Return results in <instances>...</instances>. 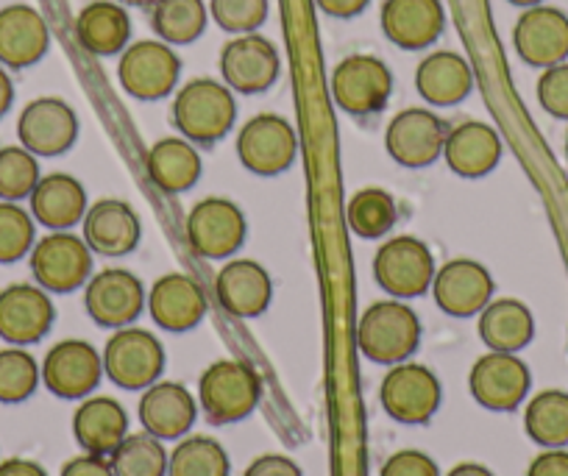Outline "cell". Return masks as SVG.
<instances>
[{
	"instance_id": "32",
	"label": "cell",
	"mask_w": 568,
	"mask_h": 476,
	"mask_svg": "<svg viewBox=\"0 0 568 476\" xmlns=\"http://www.w3.org/2000/svg\"><path fill=\"white\" fill-rule=\"evenodd\" d=\"M149 176L162 193H184L201 179L204 162H201L199 148L184 136H162L151 145L145 159Z\"/></svg>"
},
{
	"instance_id": "38",
	"label": "cell",
	"mask_w": 568,
	"mask_h": 476,
	"mask_svg": "<svg viewBox=\"0 0 568 476\" xmlns=\"http://www.w3.org/2000/svg\"><path fill=\"white\" fill-rule=\"evenodd\" d=\"M168 457L160 437L151 432H129L109 454L114 476H168Z\"/></svg>"
},
{
	"instance_id": "51",
	"label": "cell",
	"mask_w": 568,
	"mask_h": 476,
	"mask_svg": "<svg viewBox=\"0 0 568 476\" xmlns=\"http://www.w3.org/2000/svg\"><path fill=\"white\" fill-rule=\"evenodd\" d=\"M446 476H494V470L485 468V465H479V463H460V465H455V468H452Z\"/></svg>"
},
{
	"instance_id": "26",
	"label": "cell",
	"mask_w": 568,
	"mask_h": 476,
	"mask_svg": "<svg viewBox=\"0 0 568 476\" xmlns=\"http://www.w3.org/2000/svg\"><path fill=\"white\" fill-rule=\"evenodd\" d=\"M51 48V31L34 7L12 3L0 9V64L12 70L31 68Z\"/></svg>"
},
{
	"instance_id": "41",
	"label": "cell",
	"mask_w": 568,
	"mask_h": 476,
	"mask_svg": "<svg viewBox=\"0 0 568 476\" xmlns=\"http://www.w3.org/2000/svg\"><path fill=\"white\" fill-rule=\"evenodd\" d=\"M37 243V221L14 201H0V265H12L31 254Z\"/></svg>"
},
{
	"instance_id": "17",
	"label": "cell",
	"mask_w": 568,
	"mask_h": 476,
	"mask_svg": "<svg viewBox=\"0 0 568 476\" xmlns=\"http://www.w3.org/2000/svg\"><path fill=\"white\" fill-rule=\"evenodd\" d=\"M532 374L527 363L516 354L490 352L474 363L468 374V387L479 407L494 409V413H510L527 398Z\"/></svg>"
},
{
	"instance_id": "28",
	"label": "cell",
	"mask_w": 568,
	"mask_h": 476,
	"mask_svg": "<svg viewBox=\"0 0 568 476\" xmlns=\"http://www.w3.org/2000/svg\"><path fill=\"white\" fill-rule=\"evenodd\" d=\"M87 210V190L70 173H51L42 176L34 193L29 195V212L40 226L51 232H68L84 221Z\"/></svg>"
},
{
	"instance_id": "15",
	"label": "cell",
	"mask_w": 568,
	"mask_h": 476,
	"mask_svg": "<svg viewBox=\"0 0 568 476\" xmlns=\"http://www.w3.org/2000/svg\"><path fill=\"white\" fill-rule=\"evenodd\" d=\"M42 385L64 402H81L103 379V357L87 341L57 343L42 359Z\"/></svg>"
},
{
	"instance_id": "49",
	"label": "cell",
	"mask_w": 568,
	"mask_h": 476,
	"mask_svg": "<svg viewBox=\"0 0 568 476\" xmlns=\"http://www.w3.org/2000/svg\"><path fill=\"white\" fill-rule=\"evenodd\" d=\"M0 476H48V470L34 459L12 457L7 463H0Z\"/></svg>"
},
{
	"instance_id": "18",
	"label": "cell",
	"mask_w": 568,
	"mask_h": 476,
	"mask_svg": "<svg viewBox=\"0 0 568 476\" xmlns=\"http://www.w3.org/2000/svg\"><path fill=\"white\" fill-rule=\"evenodd\" d=\"M53 301L40 284L18 282L0 290V337L12 346H31L51 332Z\"/></svg>"
},
{
	"instance_id": "31",
	"label": "cell",
	"mask_w": 568,
	"mask_h": 476,
	"mask_svg": "<svg viewBox=\"0 0 568 476\" xmlns=\"http://www.w3.org/2000/svg\"><path fill=\"white\" fill-rule=\"evenodd\" d=\"M75 40L92 57H118L129 48L131 18L118 0H92L75 18Z\"/></svg>"
},
{
	"instance_id": "25",
	"label": "cell",
	"mask_w": 568,
	"mask_h": 476,
	"mask_svg": "<svg viewBox=\"0 0 568 476\" xmlns=\"http://www.w3.org/2000/svg\"><path fill=\"white\" fill-rule=\"evenodd\" d=\"M215 295L232 317H260L273 298L271 273L256 260H232L217 271Z\"/></svg>"
},
{
	"instance_id": "50",
	"label": "cell",
	"mask_w": 568,
	"mask_h": 476,
	"mask_svg": "<svg viewBox=\"0 0 568 476\" xmlns=\"http://www.w3.org/2000/svg\"><path fill=\"white\" fill-rule=\"evenodd\" d=\"M14 103V81L12 75L7 73V68L0 64V118L12 109Z\"/></svg>"
},
{
	"instance_id": "33",
	"label": "cell",
	"mask_w": 568,
	"mask_h": 476,
	"mask_svg": "<svg viewBox=\"0 0 568 476\" xmlns=\"http://www.w3.org/2000/svg\"><path fill=\"white\" fill-rule=\"evenodd\" d=\"M479 337L490 352L518 354L535 337V317L518 298H496L479 312Z\"/></svg>"
},
{
	"instance_id": "46",
	"label": "cell",
	"mask_w": 568,
	"mask_h": 476,
	"mask_svg": "<svg viewBox=\"0 0 568 476\" xmlns=\"http://www.w3.org/2000/svg\"><path fill=\"white\" fill-rule=\"evenodd\" d=\"M527 476H568V452L566 448H546L529 463Z\"/></svg>"
},
{
	"instance_id": "39",
	"label": "cell",
	"mask_w": 568,
	"mask_h": 476,
	"mask_svg": "<svg viewBox=\"0 0 568 476\" xmlns=\"http://www.w3.org/2000/svg\"><path fill=\"white\" fill-rule=\"evenodd\" d=\"M40 156L23 145L0 148V201H23L40 184Z\"/></svg>"
},
{
	"instance_id": "45",
	"label": "cell",
	"mask_w": 568,
	"mask_h": 476,
	"mask_svg": "<svg viewBox=\"0 0 568 476\" xmlns=\"http://www.w3.org/2000/svg\"><path fill=\"white\" fill-rule=\"evenodd\" d=\"M243 476H304L302 468L284 454H262L245 468Z\"/></svg>"
},
{
	"instance_id": "11",
	"label": "cell",
	"mask_w": 568,
	"mask_h": 476,
	"mask_svg": "<svg viewBox=\"0 0 568 476\" xmlns=\"http://www.w3.org/2000/svg\"><path fill=\"white\" fill-rule=\"evenodd\" d=\"M393 95V73L379 57L354 53L332 70V98L352 118L382 112Z\"/></svg>"
},
{
	"instance_id": "4",
	"label": "cell",
	"mask_w": 568,
	"mask_h": 476,
	"mask_svg": "<svg viewBox=\"0 0 568 476\" xmlns=\"http://www.w3.org/2000/svg\"><path fill=\"white\" fill-rule=\"evenodd\" d=\"M379 402L393 421L407 426H424L435 418L444 402V387L435 371L420 363L390 365L382 379Z\"/></svg>"
},
{
	"instance_id": "30",
	"label": "cell",
	"mask_w": 568,
	"mask_h": 476,
	"mask_svg": "<svg viewBox=\"0 0 568 476\" xmlns=\"http://www.w3.org/2000/svg\"><path fill=\"white\" fill-rule=\"evenodd\" d=\"M73 435L87 454L109 457L129 435V413L109 396L84 398L73 413Z\"/></svg>"
},
{
	"instance_id": "40",
	"label": "cell",
	"mask_w": 568,
	"mask_h": 476,
	"mask_svg": "<svg viewBox=\"0 0 568 476\" xmlns=\"http://www.w3.org/2000/svg\"><path fill=\"white\" fill-rule=\"evenodd\" d=\"M42 371L37 359L20 346L0 352V404H20L34 396Z\"/></svg>"
},
{
	"instance_id": "16",
	"label": "cell",
	"mask_w": 568,
	"mask_h": 476,
	"mask_svg": "<svg viewBox=\"0 0 568 476\" xmlns=\"http://www.w3.org/2000/svg\"><path fill=\"white\" fill-rule=\"evenodd\" d=\"M18 140L34 156H62L79 140V118L62 98H34L18 118Z\"/></svg>"
},
{
	"instance_id": "43",
	"label": "cell",
	"mask_w": 568,
	"mask_h": 476,
	"mask_svg": "<svg viewBox=\"0 0 568 476\" xmlns=\"http://www.w3.org/2000/svg\"><path fill=\"white\" fill-rule=\"evenodd\" d=\"M538 101L551 118L568 120V62L551 64L540 73Z\"/></svg>"
},
{
	"instance_id": "48",
	"label": "cell",
	"mask_w": 568,
	"mask_h": 476,
	"mask_svg": "<svg viewBox=\"0 0 568 476\" xmlns=\"http://www.w3.org/2000/svg\"><path fill=\"white\" fill-rule=\"evenodd\" d=\"M315 3H318L321 12L329 14V18L348 20V18H357V14H363L365 9H368L371 0H315Z\"/></svg>"
},
{
	"instance_id": "7",
	"label": "cell",
	"mask_w": 568,
	"mask_h": 476,
	"mask_svg": "<svg viewBox=\"0 0 568 476\" xmlns=\"http://www.w3.org/2000/svg\"><path fill=\"white\" fill-rule=\"evenodd\" d=\"M103 374L123 391H145L165 371V348L151 332L123 326L103 348Z\"/></svg>"
},
{
	"instance_id": "13",
	"label": "cell",
	"mask_w": 568,
	"mask_h": 476,
	"mask_svg": "<svg viewBox=\"0 0 568 476\" xmlns=\"http://www.w3.org/2000/svg\"><path fill=\"white\" fill-rule=\"evenodd\" d=\"M190 249L204 260H229L237 254L248 234L243 210L229 199H204L190 210L187 223Z\"/></svg>"
},
{
	"instance_id": "1",
	"label": "cell",
	"mask_w": 568,
	"mask_h": 476,
	"mask_svg": "<svg viewBox=\"0 0 568 476\" xmlns=\"http://www.w3.org/2000/svg\"><path fill=\"white\" fill-rule=\"evenodd\" d=\"M171 120L179 136L193 145H212L237 123V101L223 81L193 79L173 98Z\"/></svg>"
},
{
	"instance_id": "47",
	"label": "cell",
	"mask_w": 568,
	"mask_h": 476,
	"mask_svg": "<svg viewBox=\"0 0 568 476\" xmlns=\"http://www.w3.org/2000/svg\"><path fill=\"white\" fill-rule=\"evenodd\" d=\"M59 476H114L112 463L98 454H79V457L68 459Z\"/></svg>"
},
{
	"instance_id": "44",
	"label": "cell",
	"mask_w": 568,
	"mask_h": 476,
	"mask_svg": "<svg viewBox=\"0 0 568 476\" xmlns=\"http://www.w3.org/2000/svg\"><path fill=\"white\" fill-rule=\"evenodd\" d=\"M379 476H440L438 463L418 448H402L385 459Z\"/></svg>"
},
{
	"instance_id": "53",
	"label": "cell",
	"mask_w": 568,
	"mask_h": 476,
	"mask_svg": "<svg viewBox=\"0 0 568 476\" xmlns=\"http://www.w3.org/2000/svg\"><path fill=\"white\" fill-rule=\"evenodd\" d=\"M123 7H154V0H118Z\"/></svg>"
},
{
	"instance_id": "37",
	"label": "cell",
	"mask_w": 568,
	"mask_h": 476,
	"mask_svg": "<svg viewBox=\"0 0 568 476\" xmlns=\"http://www.w3.org/2000/svg\"><path fill=\"white\" fill-rule=\"evenodd\" d=\"M232 463L215 437L184 435L168 457V476H229Z\"/></svg>"
},
{
	"instance_id": "6",
	"label": "cell",
	"mask_w": 568,
	"mask_h": 476,
	"mask_svg": "<svg viewBox=\"0 0 568 476\" xmlns=\"http://www.w3.org/2000/svg\"><path fill=\"white\" fill-rule=\"evenodd\" d=\"M34 282L48 293H75L92 276V251L84 237L68 232H48L29 254Z\"/></svg>"
},
{
	"instance_id": "21",
	"label": "cell",
	"mask_w": 568,
	"mask_h": 476,
	"mask_svg": "<svg viewBox=\"0 0 568 476\" xmlns=\"http://www.w3.org/2000/svg\"><path fill=\"white\" fill-rule=\"evenodd\" d=\"M149 312L154 324L165 332L182 335V332L195 330L204 321L210 301L204 290L187 273H165L151 284L149 293Z\"/></svg>"
},
{
	"instance_id": "27",
	"label": "cell",
	"mask_w": 568,
	"mask_h": 476,
	"mask_svg": "<svg viewBox=\"0 0 568 476\" xmlns=\"http://www.w3.org/2000/svg\"><path fill=\"white\" fill-rule=\"evenodd\" d=\"M84 234L92 254L101 256H125L140 243V217L125 201L101 199L92 204L84 215Z\"/></svg>"
},
{
	"instance_id": "3",
	"label": "cell",
	"mask_w": 568,
	"mask_h": 476,
	"mask_svg": "<svg viewBox=\"0 0 568 476\" xmlns=\"http://www.w3.org/2000/svg\"><path fill=\"white\" fill-rule=\"evenodd\" d=\"M260 376L240 359H217L199 379V404L210 424L215 426L248 418L260 404Z\"/></svg>"
},
{
	"instance_id": "54",
	"label": "cell",
	"mask_w": 568,
	"mask_h": 476,
	"mask_svg": "<svg viewBox=\"0 0 568 476\" xmlns=\"http://www.w3.org/2000/svg\"><path fill=\"white\" fill-rule=\"evenodd\" d=\"M566 159H568V134H566Z\"/></svg>"
},
{
	"instance_id": "20",
	"label": "cell",
	"mask_w": 568,
	"mask_h": 476,
	"mask_svg": "<svg viewBox=\"0 0 568 476\" xmlns=\"http://www.w3.org/2000/svg\"><path fill=\"white\" fill-rule=\"evenodd\" d=\"M518 57L532 68H551L568 57V14L555 7H529L513 29Z\"/></svg>"
},
{
	"instance_id": "19",
	"label": "cell",
	"mask_w": 568,
	"mask_h": 476,
	"mask_svg": "<svg viewBox=\"0 0 568 476\" xmlns=\"http://www.w3.org/2000/svg\"><path fill=\"white\" fill-rule=\"evenodd\" d=\"M433 298L452 317H474L494 301V276L477 260H452L435 271Z\"/></svg>"
},
{
	"instance_id": "9",
	"label": "cell",
	"mask_w": 568,
	"mask_h": 476,
	"mask_svg": "<svg viewBox=\"0 0 568 476\" xmlns=\"http://www.w3.org/2000/svg\"><path fill=\"white\" fill-rule=\"evenodd\" d=\"M298 153V136L282 114H254L237 131V159L256 176H278L291 171Z\"/></svg>"
},
{
	"instance_id": "23",
	"label": "cell",
	"mask_w": 568,
	"mask_h": 476,
	"mask_svg": "<svg viewBox=\"0 0 568 476\" xmlns=\"http://www.w3.org/2000/svg\"><path fill=\"white\" fill-rule=\"evenodd\" d=\"M199 418L195 396L182 382H154L140 398L142 429L160 440H182Z\"/></svg>"
},
{
	"instance_id": "42",
	"label": "cell",
	"mask_w": 568,
	"mask_h": 476,
	"mask_svg": "<svg viewBox=\"0 0 568 476\" xmlns=\"http://www.w3.org/2000/svg\"><path fill=\"white\" fill-rule=\"evenodd\" d=\"M267 0H210V18L229 34H254L267 20Z\"/></svg>"
},
{
	"instance_id": "8",
	"label": "cell",
	"mask_w": 568,
	"mask_h": 476,
	"mask_svg": "<svg viewBox=\"0 0 568 476\" xmlns=\"http://www.w3.org/2000/svg\"><path fill=\"white\" fill-rule=\"evenodd\" d=\"M182 75V59L162 40H140L120 53L118 81L136 101H162Z\"/></svg>"
},
{
	"instance_id": "36",
	"label": "cell",
	"mask_w": 568,
	"mask_h": 476,
	"mask_svg": "<svg viewBox=\"0 0 568 476\" xmlns=\"http://www.w3.org/2000/svg\"><path fill=\"white\" fill-rule=\"evenodd\" d=\"M348 226L357 237L379 240L390 234L398 223V206L387 190L363 188L352 195L346 206Z\"/></svg>"
},
{
	"instance_id": "22",
	"label": "cell",
	"mask_w": 568,
	"mask_h": 476,
	"mask_svg": "<svg viewBox=\"0 0 568 476\" xmlns=\"http://www.w3.org/2000/svg\"><path fill=\"white\" fill-rule=\"evenodd\" d=\"M382 31L402 51H424L444 34L446 12L440 0H385Z\"/></svg>"
},
{
	"instance_id": "10",
	"label": "cell",
	"mask_w": 568,
	"mask_h": 476,
	"mask_svg": "<svg viewBox=\"0 0 568 476\" xmlns=\"http://www.w3.org/2000/svg\"><path fill=\"white\" fill-rule=\"evenodd\" d=\"M452 125L433 109H404L387 123L385 129V151L396 165L420 171V168L435 165L444 156L446 136Z\"/></svg>"
},
{
	"instance_id": "12",
	"label": "cell",
	"mask_w": 568,
	"mask_h": 476,
	"mask_svg": "<svg viewBox=\"0 0 568 476\" xmlns=\"http://www.w3.org/2000/svg\"><path fill=\"white\" fill-rule=\"evenodd\" d=\"M149 304V290L125 267H106L90 276L84 287L87 315L103 330H123L142 315Z\"/></svg>"
},
{
	"instance_id": "24",
	"label": "cell",
	"mask_w": 568,
	"mask_h": 476,
	"mask_svg": "<svg viewBox=\"0 0 568 476\" xmlns=\"http://www.w3.org/2000/svg\"><path fill=\"white\" fill-rule=\"evenodd\" d=\"M444 162L463 179H483L501 162V136L483 120H463L452 125L444 145Z\"/></svg>"
},
{
	"instance_id": "29",
	"label": "cell",
	"mask_w": 568,
	"mask_h": 476,
	"mask_svg": "<svg viewBox=\"0 0 568 476\" xmlns=\"http://www.w3.org/2000/svg\"><path fill=\"white\" fill-rule=\"evenodd\" d=\"M415 90L433 107H455L474 90V70L460 53L433 51L415 68Z\"/></svg>"
},
{
	"instance_id": "14",
	"label": "cell",
	"mask_w": 568,
	"mask_h": 476,
	"mask_svg": "<svg viewBox=\"0 0 568 476\" xmlns=\"http://www.w3.org/2000/svg\"><path fill=\"white\" fill-rule=\"evenodd\" d=\"M282 70L276 45L262 34H240L221 51L223 84L240 95H260L271 90Z\"/></svg>"
},
{
	"instance_id": "52",
	"label": "cell",
	"mask_w": 568,
	"mask_h": 476,
	"mask_svg": "<svg viewBox=\"0 0 568 476\" xmlns=\"http://www.w3.org/2000/svg\"><path fill=\"white\" fill-rule=\"evenodd\" d=\"M507 3H513V7L529 9V7H540V3H544V0H507Z\"/></svg>"
},
{
	"instance_id": "5",
	"label": "cell",
	"mask_w": 568,
	"mask_h": 476,
	"mask_svg": "<svg viewBox=\"0 0 568 476\" xmlns=\"http://www.w3.org/2000/svg\"><path fill=\"white\" fill-rule=\"evenodd\" d=\"M438 265L424 240L413 234L390 237L374 256V278L390 298H418L433 287Z\"/></svg>"
},
{
	"instance_id": "34",
	"label": "cell",
	"mask_w": 568,
	"mask_h": 476,
	"mask_svg": "<svg viewBox=\"0 0 568 476\" xmlns=\"http://www.w3.org/2000/svg\"><path fill=\"white\" fill-rule=\"evenodd\" d=\"M210 20L204 0H154L151 29L168 45H190L199 40Z\"/></svg>"
},
{
	"instance_id": "35",
	"label": "cell",
	"mask_w": 568,
	"mask_h": 476,
	"mask_svg": "<svg viewBox=\"0 0 568 476\" xmlns=\"http://www.w3.org/2000/svg\"><path fill=\"white\" fill-rule=\"evenodd\" d=\"M524 429L529 440L544 448L568 446V393L544 391L524 409Z\"/></svg>"
},
{
	"instance_id": "2",
	"label": "cell",
	"mask_w": 568,
	"mask_h": 476,
	"mask_svg": "<svg viewBox=\"0 0 568 476\" xmlns=\"http://www.w3.org/2000/svg\"><path fill=\"white\" fill-rule=\"evenodd\" d=\"M357 346L363 357L379 365L407 363L420 346V321L402 298L374 301L359 315Z\"/></svg>"
}]
</instances>
